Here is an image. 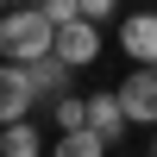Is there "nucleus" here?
Returning <instances> with one entry per match:
<instances>
[{
    "instance_id": "f257e3e1",
    "label": "nucleus",
    "mask_w": 157,
    "mask_h": 157,
    "mask_svg": "<svg viewBox=\"0 0 157 157\" xmlns=\"http://www.w3.org/2000/svg\"><path fill=\"white\" fill-rule=\"evenodd\" d=\"M57 50V19H50L38 0H25V6L0 13V57L13 63H32V57H50Z\"/></svg>"
},
{
    "instance_id": "f03ea898",
    "label": "nucleus",
    "mask_w": 157,
    "mask_h": 157,
    "mask_svg": "<svg viewBox=\"0 0 157 157\" xmlns=\"http://www.w3.org/2000/svg\"><path fill=\"white\" fill-rule=\"evenodd\" d=\"M57 57L69 63V69H88V63L101 57V19H88V13L63 19L57 25Z\"/></svg>"
},
{
    "instance_id": "7ed1b4c3",
    "label": "nucleus",
    "mask_w": 157,
    "mask_h": 157,
    "mask_svg": "<svg viewBox=\"0 0 157 157\" xmlns=\"http://www.w3.org/2000/svg\"><path fill=\"white\" fill-rule=\"evenodd\" d=\"M32 107H38V82H32V69L6 57V63H0V126L25 120Z\"/></svg>"
},
{
    "instance_id": "20e7f679",
    "label": "nucleus",
    "mask_w": 157,
    "mask_h": 157,
    "mask_svg": "<svg viewBox=\"0 0 157 157\" xmlns=\"http://www.w3.org/2000/svg\"><path fill=\"white\" fill-rule=\"evenodd\" d=\"M120 101H126V120L132 126H157V63H138V69L126 75Z\"/></svg>"
},
{
    "instance_id": "39448f33",
    "label": "nucleus",
    "mask_w": 157,
    "mask_h": 157,
    "mask_svg": "<svg viewBox=\"0 0 157 157\" xmlns=\"http://www.w3.org/2000/svg\"><path fill=\"white\" fill-rule=\"evenodd\" d=\"M120 50L132 63H157V13H126L120 19Z\"/></svg>"
},
{
    "instance_id": "423d86ee",
    "label": "nucleus",
    "mask_w": 157,
    "mask_h": 157,
    "mask_svg": "<svg viewBox=\"0 0 157 157\" xmlns=\"http://www.w3.org/2000/svg\"><path fill=\"white\" fill-rule=\"evenodd\" d=\"M88 126H94V132H107V138H120L126 126V101H120V88H107V94H88Z\"/></svg>"
},
{
    "instance_id": "0eeeda50",
    "label": "nucleus",
    "mask_w": 157,
    "mask_h": 157,
    "mask_svg": "<svg viewBox=\"0 0 157 157\" xmlns=\"http://www.w3.org/2000/svg\"><path fill=\"white\" fill-rule=\"evenodd\" d=\"M57 151H63V157H101V151H113V138L94 132V126H69V132L57 138Z\"/></svg>"
},
{
    "instance_id": "6e6552de",
    "label": "nucleus",
    "mask_w": 157,
    "mask_h": 157,
    "mask_svg": "<svg viewBox=\"0 0 157 157\" xmlns=\"http://www.w3.org/2000/svg\"><path fill=\"white\" fill-rule=\"evenodd\" d=\"M25 69H32V82H38V94H63V82H69V63H63L57 50H50V57H32Z\"/></svg>"
},
{
    "instance_id": "1a4fd4ad",
    "label": "nucleus",
    "mask_w": 157,
    "mask_h": 157,
    "mask_svg": "<svg viewBox=\"0 0 157 157\" xmlns=\"http://www.w3.org/2000/svg\"><path fill=\"white\" fill-rule=\"evenodd\" d=\"M0 151H6V157H32V151H38V132H32V120H13L6 132H0Z\"/></svg>"
},
{
    "instance_id": "9d476101",
    "label": "nucleus",
    "mask_w": 157,
    "mask_h": 157,
    "mask_svg": "<svg viewBox=\"0 0 157 157\" xmlns=\"http://www.w3.org/2000/svg\"><path fill=\"white\" fill-rule=\"evenodd\" d=\"M57 126L69 132V126H88V101H75V94H57Z\"/></svg>"
},
{
    "instance_id": "9b49d317",
    "label": "nucleus",
    "mask_w": 157,
    "mask_h": 157,
    "mask_svg": "<svg viewBox=\"0 0 157 157\" xmlns=\"http://www.w3.org/2000/svg\"><path fill=\"white\" fill-rule=\"evenodd\" d=\"M82 13H88V19H113V13H120V0H82Z\"/></svg>"
},
{
    "instance_id": "f8f14e48",
    "label": "nucleus",
    "mask_w": 157,
    "mask_h": 157,
    "mask_svg": "<svg viewBox=\"0 0 157 157\" xmlns=\"http://www.w3.org/2000/svg\"><path fill=\"white\" fill-rule=\"evenodd\" d=\"M6 6H25V0H6Z\"/></svg>"
},
{
    "instance_id": "ddd939ff",
    "label": "nucleus",
    "mask_w": 157,
    "mask_h": 157,
    "mask_svg": "<svg viewBox=\"0 0 157 157\" xmlns=\"http://www.w3.org/2000/svg\"><path fill=\"white\" fill-rule=\"evenodd\" d=\"M151 151H157V138H151Z\"/></svg>"
},
{
    "instance_id": "4468645a",
    "label": "nucleus",
    "mask_w": 157,
    "mask_h": 157,
    "mask_svg": "<svg viewBox=\"0 0 157 157\" xmlns=\"http://www.w3.org/2000/svg\"><path fill=\"white\" fill-rule=\"evenodd\" d=\"M0 132H6V126H0Z\"/></svg>"
},
{
    "instance_id": "2eb2a0df",
    "label": "nucleus",
    "mask_w": 157,
    "mask_h": 157,
    "mask_svg": "<svg viewBox=\"0 0 157 157\" xmlns=\"http://www.w3.org/2000/svg\"><path fill=\"white\" fill-rule=\"evenodd\" d=\"M0 6H6V0H0Z\"/></svg>"
}]
</instances>
